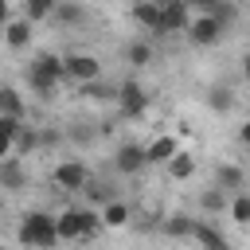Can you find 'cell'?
I'll return each mask as SVG.
<instances>
[{
	"mask_svg": "<svg viewBox=\"0 0 250 250\" xmlns=\"http://www.w3.org/2000/svg\"><path fill=\"white\" fill-rule=\"evenodd\" d=\"M223 31H227V23H223L219 16H211V12H203V16H195V20L188 23V39H191L195 47H211V43H219Z\"/></svg>",
	"mask_w": 250,
	"mask_h": 250,
	"instance_id": "4",
	"label": "cell"
},
{
	"mask_svg": "<svg viewBox=\"0 0 250 250\" xmlns=\"http://www.w3.org/2000/svg\"><path fill=\"white\" fill-rule=\"evenodd\" d=\"M62 82H66V70H62V59L59 55H39L27 66V86L35 94H55Z\"/></svg>",
	"mask_w": 250,
	"mask_h": 250,
	"instance_id": "2",
	"label": "cell"
},
{
	"mask_svg": "<svg viewBox=\"0 0 250 250\" xmlns=\"http://www.w3.org/2000/svg\"><path fill=\"white\" fill-rule=\"evenodd\" d=\"M176 152H180V137L176 133H160V137H152L145 145V160L148 164H168Z\"/></svg>",
	"mask_w": 250,
	"mask_h": 250,
	"instance_id": "7",
	"label": "cell"
},
{
	"mask_svg": "<svg viewBox=\"0 0 250 250\" xmlns=\"http://www.w3.org/2000/svg\"><path fill=\"white\" fill-rule=\"evenodd\" d=\"M191 223H195V219H188V215H172V219L164 223V230L176 234V238H191Z\"/></svg>",
	"mask_w": 250,
	"mask_h": 250,
	"instance_id": "27",
	"label": "cell"
},
{
	"mask_svg": "<svg viewBox=\"0 0 250 250\" xmlns=\"http://www.w3.org/2000/svg\"><path fill=\"white\" fill-rule=\"evenodd\" d=\"M113 164H117V172H125V176L141 172V168L148 164V160H145V145H121L117 156H113Z\"/></svg>",
	"mask_w": 250,
	"mask_h": 250,
	"instance_id": "10",
	"label": "cell"
},
{
	"mask_svg": "<svg viewBox=\"0 0 250 250\" xmlns=\"http://www.w3.org/2000/svg\"><path fill=\"white\" fill-rule=\"evenodd\" d=\"M117 105H121L125 117H141V113L148 109V94H145L137 82H125V86L117 90Z\"/></svg>",
	"mask_w": 250,
	"mask_h": 250,
	"instance_id": "8",
	"label": "cell"
},
{
	"mask_svg": "<svg viewBox=\"0 0 250 250\" xmlns=\"http://www.w3.org/2000/svg\"><path fill=\"white\" fill-rule=\"evenodd\" d=\"M238 141L250 148V121H246V125H238Z\"/></svg>",
	"mask_w": 250,
	"mask_h": 250,
	"instance_id": "31",
	"label": "cell"
},
{
	"mask_svg": "<svg viewBox=\"0 0 250 250\" xmlns=\"http://www.w3.org/2000/svg\"><path fill=\"white\" fill-rule=\"evenodd\" d=\"M211 105H215V109H227V105H230V94H227V90H215V94H211Z\"/></svg>",
	"mask_w": 250,
	"mask_h": 250,
	"instance_id": "29",
	"label": "cell"
},
{
	"mask_svg": "<svg viewBox=\"0 0 250 250\" xmlns=\"http://www.w3.org/2000/svg\"><path fill=\"white\" fill-rule=\"evenodd\" d=\"M82 191H86V199H90L94 207H105L109 199H117V195H113V188H109V184H98V180H86V188H82Z\"/></svg>",
	"mask_w": 250,
	"mask_h": 250,
	"instance_id": "24",
	"label": "cell"
},
{
	"mask_svg": "<svg viewBox=\"0 0 250 250\" xmlns=\"http://www.w3.org/2000/svg\"><path fill=\"white\" fill-rule=\"evenodd\" d=\"M62 70H66L70 82H82V86H90V82L102 78V62H98V55H90V51H70V55H62Z\"/></svg>",
	"mask_w": 250,
	"mask_h": 250,
	"instance_id": "3",
	"label": "cell"
},
{
	"mask_svg": "<svg viewBox=\"0 0 250 250\" xmlns=\"http://www.w3.org/2000/svg\"><path fill=\"white\" fill-rule=\"evenodd\" d=\"M86 180H90V168H86L82 160H62V164H55V184H59L62 191H82Z\"/></svg>",
	"mask_w": 250,
	"mask_h": 250,
	"instance_id": "5",
	"label": "cell"
},
{
	"mask_svg": "<svg viewBox=\"0 0 250 250\" xmlns=\"http://www.w3.org/2000/svg\"><path fill=\"white\" fill-rule=\"evenodd\" d=\"M242 70H246V78H250V55H246V59H242Z\"/></svg>",
	"mask_w": 250,
	"mask_h": 250,
	"instance_id": "33",
	"label": "cell"
},
{
	"mask_svg": "<svg viewBox=\"0 0 250 250\" xmlns=\"http://www.w3.org/2000/svg\"><path fill=\"white\" fill-rule=\"evenodd\" d=\"M125 62H133V66H148V62H152V43H145V39L129 43V47H125Z\"/></svg>",
	"mask_w": 250,
	"mask_h": 250,
	"instance_id": "23",
	"label": "cell"
},
{
	"mask_svg": "<svg viewBox=\"0 0 250 250\" xmlns=\"http://www.w3.org/2000/svg\"><path fill=\"white\" fill-rule=\"evenodd\" d=\"M0 113H4V117H20V121H23V98H20V90L4 86V94H0Z\"/></svg>",
	"mask_w": 250,
	"mask_h": 250,
	"instance_id": "22",
	"label": "cell"
},
{
	"mask_svg": "<svg viewBox=\"0 0 250 250\" xmlns=\"http://www.w3.org/2000/svg\"><path fill=\"white\" fill-rule=\"evenodd\" d=\"M0 23H8V0H0Z\"/></svg>",
	"mask_w": 250,
	"mask_h": 250,
	"instance_id": "32",
	"label": "cell"
},
{
	"mask_svg": "<svg viewBox=\"0 0 250 250\" xmlns=\"http://www.w3.org/2000/svg\"><path fill=\"white\" fill-rule=\"evenodd\" d=\"M59 4H62V0H23V20H27V23L47 20V16H55Z\"/></svg>",
	"mask_w": 250,
	"mask_h": 250,
	"instance_id": "19",
	"label": "cell"
},
{
	"mask_svg": "<svg viewBox=\"0 0 250 250\" xmlns=\"http://www.w3.org/2000/svg\"><path fill=\"white\" fill-rule=\"evenodd\" d=\"M152 4H156V8H164V4H172V0H152Z\"/></svg>",
	"mask_w": 250,
	"mask_h": 250,
	"instance_id": "34",
	"label": "cell"
},
{
	"mask_svg": "<svg viewBox=\"0 0 250 250\" xmlns=\"http://www.w3.org/2000/svg\"><path fill=\"white\" fill-rule=\"evenodd\" d=\"M98 219H102V227H105V230H121V227H129L133 211H129V203H121V199H109L105 207H98Z\"/></svg>",
	"mask_w": 250,
	"mask_h": 250,
	"instance_id": "9",
	"label": "cell"
},
{
	"mask_svg": "<svg viewBox=\"0 0 250 250\" xmlns=\"http://www.w3.org/2000/svg\"><path fill=\"white\" fill-rule=\"evenodd\" d=\"M199 203H203V211H207V215H219V211H227V203H230V199H227V191H223V188H207V191L199 195Z\"/></svg>",
	"mask_w": 250,
	"mask_h": 250,
	"instance_id": "25",
	"label": "cell"
},
{
	"mask_svg": "<svg viewBox=\"0 0 250 250\" xmlns=\"http://www.w3.org/2000/svg\"><path fill=\"white\" fill-rule=\"evenodd\" d=\"M188 4H191V8H203V12H215L223 0H188Z\"/></svg>",
	"mask_w": 250,
	"mask_h": 250,
	"instance_id": "30",
	"label": "cell"
},
{
	"mask_svg": "<svg viewBox=\"0 0 250 250\" xmlns=\"http://www.w3.org/2000/svg\"><path fill=\"white\" fill-rule=\"evenodd\" d=\"M133 20H137L145 31H156V35H164V31H160V8H156L152 0H133Z\"/></svg>",
	"mask_w": 250,
	"mask_h": 250,
	"instance_id": "13",
	"label": "cell"
},
{
	"mask_svg": "<svg viewBox=\"0 0 250 250\" xmlns=\"http://www.w3.org/2000/svg\"><path fill=\"white\" fill-rule=\"evenodd\" d=\"M242 180H246V176H242L238 164H219V168H215V188H223V191H238Z\"/></svg>",
	"mask_w": 250,
	"mask_h": 250,
	"instance_id": "18",
	"label": "cell"
},
{
	"mask_svg": "<svg viewBox=\"0 0 250 250\" xmlns=\"http://www.w3.org/2000/svg\"><path fill=\"white\" fill-rule=\"evenodd\" d=\"M105 227H102V219H98V207H78V238L82 242H90V238H98Z\"/></svg>",
	"mask_w": 250,
	"mask_h": 250,
	"instance_id": "16",
	"label": "cell"
},
{
	"mask_svg": "<svg viewBox=\"0 0 250 250\" xmlns=\"http://www.w3.org/2000/svg\"><path fill=\"white\" fill-rule=\"evenodd\" d=\"M191 238H195L203 250H227V238H223L207 219H195V223H191Z\"/></svg>",
	"mask_w": 250,
	"mask_h": 250,
	"instance_id": "11",
	"label": "cell"
},
{
	"mask_svg": "<svg viewBox=\"0 0 250 250\" xmlns=\"http://www.w3.org/2000/svg\"><path fill=\"white\" fill-rule=\"evenodd\" d=\"M20 125H23L20 117H4L0 113V164L16 156V133H20Z\"/></svg>",
	"mask_w": 250,
	"mask_h": 250,
	"instance_id": "12",
	"label": "cell"
},
{
	"mask_svg": "<svg viewBox=\"0 0 250 250\" xmlns=\"http://www.w3.org/2000/svg\"><path fill=\"white\" fill-rule=\"evenodd\" d=\"M227 215H230L238 227H250V195H246V191H234V199L227 203Z\"/></svg>",
	"mask_w": 250,
	"mask_h": 250,
	"instance_id": "21",
	"label": "cell"
},
{
	"mask_svg": "<svg viewBox=\"0 0 250 250\" xmlns=\"http://www.w3.org/2000/svg\"><path fill=\"white\" fill-rule=\"evenodd\" d=\"M164 168H168V176H172V180H191V176H195V156L180 148V152H176Z\"/></svg>",
	"mask_w": 250,
	"mask_h": 250,
	"instance_id": "17",
	"label": "cell"
},
{
	"mask_svg": "<svg viewBox=\"0 0 250 250\" xmlns=\"http://www.w3.org/2000/svg\"><path fill=\"white\" fill-rule=\"evenodd\" d=\"M0 94H4V86H0Z\"/></svg>",
	"mask_w": 250,
	"mask_h": 250,
	"instance_id": "35",
	"label": "cell"
},
{
	"mask_svg": "<svg viewBox=\"0 0 250 250\" xmlns=\"http://www.w3.org/2000/svg\"><path fill=\"white\" fill-rule=\"evenodd\" d=\"M4 43H8L12 51H23V47L31 43V23H27V20H8V23H4Z\"/></svg>",
	"mask_w": 250,
	"mask_h": 250,
	"instance_id": "14",
	"label": "cell"
},
{
	"mask_svg": "<svg viewBox=\"0 0 250 250\" xmlns=\"http://www.w3.org/2000/svg\"><path fill=\"white\" fill-rule=\"evenodd\" d=\"M20 242L31 246V250H51V246L59 242V234H55V215H47V211H27V215L20 219Z\"/></svg>",
	"mask_w": 250,
	"mask_h": 250,
	"instance_id": "1",
	"label": "cell"
},
{
	"mask_svg": "<svg viewBox=\"0 0 250 250\" xmlns=\"http://www.w3.org/2000/svg\"><path fill=\"white\" fill-rule=\"evenodd\" d=\"M0 188H23V168H20V156H12V160H4L0 164Z\"/></svg>",
	"mask_w": 250,
	"mask_h": 250,
	"instance_id": "20",
	"label": "cell"
},
{
	"mask_svg": "<svg viewBox=\"0 0 250 250\" xmlns=\"http://www.w3.org/2000/svg\"><path fill=\"white\" fill-rule=\"evenodd\" d=\"M55 16H59L62 23H78V20H82V8H78V4H70V0H62V4L55 8Z\"/></svg>",
	"mask_w": 250,
	"mask_h": 250,
	"instance_id": "28",
	"label": "cell"
},
{
	"mask_svg": "<svg viewBox=\"0 0 250 250\" xmlns=\"http://www.w3.org/2000/svg\"><path fill=\"white\" fill-rule=\"evenodd\" d=\"M55 234H59V242H82L78 238V207H66L62 215H55Z\"/></svg>",
	"mask_w": 250,
	"mask_h": 250,
	"instance_id": "15",
	"label": "cell"
},
{
	"mask_svg": "<svg viewBox=\"0 0 250 250\" xmlns=\"http://www.w3.org/2000/svg\"><path fill=\"white\" fill-rule=\"evenodd\" d=\"M35 148H39V133H35L31 125H20V133H16V156L35 152Z\"/></svg>",
	"mask_w": 250,
	"mask_h": 250,
	"instance_id": "26",
	"label": "cell"
},
{
	"mask_svg": "<svg viewBox=\"0 0 250 250\" xmlns=\"http://www.w3.org/2000/svg\"><path fill=\"white\" fill-rule=\"evenodd\" d=\"M188 23H191V4H188V0H172V4L160 8V31H164V35L188 31Z\"/></svg>",
	"mask_w": 250,
	"mask_h": 250,
	"instance_id": "6",
	"label": "cell"
}]
</instances>
